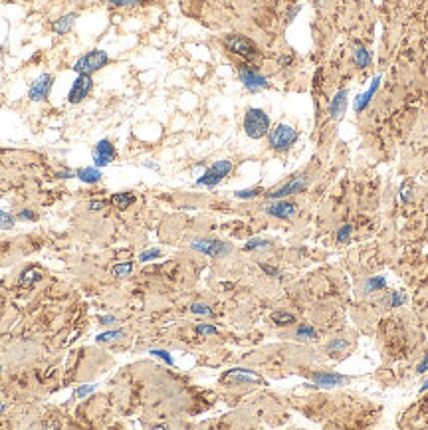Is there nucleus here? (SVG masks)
Instances as JSON below:
<instances>
[{"mask_svg":"<svg viewBox=\"0 0 428 430\" xmlns=\"http://www.w3.org/2000/svg\"><path fill=\"white\" fill-rule=\"evenodd\" d=\"M347 105H349V92L343 88V90H339V92L333 95V99H331V103H329V109H327L329 119H331V121H341L343 115H345V111H347Z\"/></svg>","mask_w":428,"mask_h":430,"instance_id":"obj_15","label":"nucleus"},{"mask_svg":"<svg viewBox=\"0 0 428 430\" xmlns=\"http://www.w3.org/2000/svg\"><path fill=\"white\" fill-rule=\"evenodd\" d=\"M238 76H240L242 86H244L248 92H252V93H258V92L270 88L268 78L262 76L256 67H252V65H248V63H244V65L238 67Z\"/></svg>","mask_w":428,"mask_h":430,"instance_id":"obj_6","label":"nucleus"},{"mask_svg":"<svg viewBox=\"0 0 428 430\" xmlns=\"http://www.w3.org/2000/svg\"><path fill=\"white\" fill-rule=\"evenodd\" d=\"M220 383L222 385H266L262 375H258L256 371H250V369H242V367L226 371L220 377Z\"/></svg>","mask_w":428,"mask_h":430,"instance_id":"obj_7","label":"nucleus"},{"mask_svg":"<svg viewBox=\"0 0 428 430\" xmlns=\"http://www.w3.org/2000/svg\"><path fill=\"white\" fill-rule=\"evenodd\" d=\"M296 212H298V204L292 200H285V198H279V200L272 202L270 206H266V214H270L274 218H281V220L292 218Z\"/></svg>","mask_w":428,"mask_h":430,"instance_id":"obj_14","label":"nucleus"},{"mask_svg":"<svg viewBox=\"0 0 428 430\" xmlns=\"http://www.w3.org/2000/svg\"><path fill=\"white\" fill-rule=\"evenodd\" d=\"M232 169H234V165H232V161H216V163H212L198 179H196V186H208V188H212V186H216L218 183H222L230 173H232Z\"/></svg>","mask_w":428,"mask_h":430,"instance_id":"obj_4","label":"nucleus"},{"mask_svg":"<svg viewBox=\"0 0 428 430\" xmlns=\"http://www.w3.org/2000/svg\"><path fill=\"white\" fill-rule=\"evenodd\" d=\"M290 61H292V58H285V56L279 58V63H290Z\"/></svg>","mask_w":428,"mask_h":430,"instance_id":"obj_47","label":"nucleus"},{"mask_svg":"<svg viewBox=\"0 0 428 430\" xmlns=\"http://www.w3.org/2000/svg\"><path fill=\"white\" fill-rule=\"evenodd\" d=\"M371 60H373V56H371V52H369L365 46H355V50H353V61L357 63V67H367V65H371Z\"/></svg>","mask_w":428,"mask_h":430,"instance_id":"obj_19","label":"nucleus"},{"mask_svg":"<svg viewBox=\"0 0 428 430\" xmlns=\"http://www.w3.org/2000/svg\"><path fill=\"white\" fill-rule=\"evenodd\" d=\"M0 371H2V369H0Z\"/></svg>","mask_w":428,"mask_h":430,"instance_id":"obj_50","label":"nucleus"},{"mask_svg":"<svg viewBox=\"0 0 428 430\" xmlns=\"http://www.w3.org/2000/svg\"><path fill=\"white\" fill-rule=\"evenodd\" d=\"M264 190L260 188V186H254V188H244V190H236L234 192V196L236 198H240V200H246V198H256V196H260Z\"/></svg>","mask_w":428,"mask_h":430,"instance_id":"obj_28","label":"nucleus"},{"mask_svg":"<svg viewBox=\"0 0 428 430\" xmlns=\"http://www.w3.org/2000/svg\"><path fill=\"white\" fill-rule=\"evenodd\" d=\"M351 234H353V226H351V224H343V226H339V230L335 232V238H337L339 242H349V240H351Z\"/></svg>","mask_w":428,"mask_h":430,"instance_id":"obj_31","label":"nucleus"},{"mask_svg":"<svg viewBox=\"0 0 428 430\" xmlns=\"http://www.w3.org/2000/svg\"><path fill=\"white\" fill-rule=\"evenodd\" d=\"M159 256H161V250L159 248H151V250H145L139 256V262H151V260H157Z\"/></svg>","mask_w":428,"mask_h":430,"instance_id":"obj_34","label":"nucleus"},{"mask_svg":"<svg viewBox=\"0 0 428 430\" xmlns=\"http://www.w3.org/2000/svg\"><path fill=\"white\" fill-rule=\"evenodd\" d=\"M99 321H101L103 325H115V323H117V317H115V315H103Z\"/></svg>","mask_w":428,"mask_h":430,"instance_id":"obj_44","label":"nucleus"},{"mask_svg":"<svg viewBox=\"0 0 428 430\" xmlns=\"http://www.w3.org/2000/svg\"><path fill=\"white\" fill-rule=\"evenodd\" d=\"M272 321L279 327H285V325H294L296 323V315L290 313V311H274L272 313Z\"/></svg>","mask_w":428,"mask_h":430,"instance_id":"obj_24","label":"nucleus"},{"mask_svg":"<svg viewBox=\"0 0 428 430\" xmlns=\"http://www.w3.org/2000/svg\"><path fill=\"white\" fill-rule=\"evenodd\" d=\"M80 18V14L78 12H69V14H65V16H61V18H58L54 24H52V32L54 34H58V36H63V34H67L71 28H74V24H76V20Z\"/></svg>","mask_w":428,"mask_h":430,"instance_id":"obj_17","label":"nucleus"},{"mask_svg":"<svg viewBox=\"0 0 428 430\" xmlns=\"http://www.w3.org/2000/svg\"><path fill=\"white\" fill-rule=\"evenodd\" d=\"M190 311L192 313H196V315H206V317H210L212 315V309H210V306H206V304H192L190 306Z\"/></svg>","mask_w":428,"mask_h":430,"instance_id":"obj_33","label":"nucleus"},{"mask_svg":"<svg viewBox=\"0 0 428 430\" xmlns=\"http://www.w3.org/2000/svg\"><path fill=\"white\" fill-rule=\"evenodd\" d=\"M224 46L228 52H232L244 60H254L258 56V46L250 38L240 36V34H228L224 38Z\"/></svg>","mask_w":428,"mask_h":430,"instance_id":"obj_5","label":"nucleus"},{"mask_svg":"<svg viewBox=\"0 0 428 430\" xmlns=\"http://www.w3.org/2000/svg\"><path fill=\"white\" fill-rule=\"evenodd\" d=\"M103 208H105V202H103V200H92V202H90V210H95V212H97V210H103Z\"/></svg>","mask_w":428,"mask_h":430,"instance_id":"obj_43","label":"nucleus"},{"mask_svg":"<svg viewBox=\"0 0 428 430\" xmlns=\"http://www.w3.org/2000/svg\"><path fill=\"white\" fill-rule=\"evenodd\" d=\"M262 270L268 274V276H274V277H279V270L277 268H272V266H266V264H262Z\"/></svg>","mask_w":428,"mask_h":430,"instance_id":"obj_40","label":"nucleus"},{"mask_svg":"<svg viewBox=\"0 0 428 430\" xmlns=\"http://www.w3.org/2000/svg\"><path fill=\"white\" fill-rule=\"evenodd\" d=\"M272 242L270 240H262V238H252L250 242H246V250H258V248H270Z\"/></svg>","mask_w":428,"mask_h":430,"instance_id":"obj_32","label":"nucleus"},{"mask_svg":"<svg viewBox=\"0 0 428 430\" xmlns=\"http://www.w3.org/2000/svg\"><path fill=\"white\" fill-rule=\"evenodd\" d=\"M270 117L260 107H248L244 113V133L250 139H264L270 133Z\"/></svg>","mask_w":428,"mask_h":430,"instance_id":"obj_1","label":"nucleus"},{"mask_svg":"<svg viewBox=\"0 0 428 430\" xmlns=\"http://www.w3.org/2000/svg\"><path fill=\"white\" fill-rule=\"evenodd\" d=\"M426 391H428V379H426V381H424V385L420 387V393H426Z\"/></svg>","mask_w":428,"mask_h":430,"instance_id":"obj_46","label":"nucleus"},{"mask_svg":"<svg viewBox=\"0 0 428 430\" xmlns=\"http://www.w3.org/2000/svg\"><path fill=\"white\" fill-rule=\"evenodd\" d=\"M2 410H4V402H0V412H2Z\"/></svg>","mask_w":428,"mask_h":430,"instance_id":"obj_49","label":"nucleus"},{"mask_svg":"<svg viewBox=\"0 0 428 430\" xmlns=\"http://www.w3.org/2000/svg\"><path fill=\"white\" fill-rule=\"evenodd\" d=\"M190 248L202 252L206 256H212V258H220L232 250V244L222 242V240H212V238H200V240L190 242Z\"/></svg>","mask_w":428,"mask_h":430,"instance_id":"obj_9","label":"nucleus"},{"mask_svg":"<svg viewBox=\"0 0 428 430\" xmlns=\"http://www.w3.org/2000/svg\"><path fill=\"white\" fill-rule=\"evenodd\" d=\"M14 224H16V216H12V214L6 212V210H0V228L8 230V228H12Z\"/></svg>","mask_w":428,"mask_h":430,"instance_id":"obj_29","label":"nucleus"},{"mask_svg":"<svg viewBox=\"0 0 428 430\" xmlns=\"http://www.w3.org/2000/svg\"><path fill=\"white\" fill-rule=\"evenodd\" d=\"M298 139H300V133L292 125H288V123H279L274 129H270V133H268L270 147L274 151H279V153L292 149Z\"/></svg>","mask_w":428,"mask_h":430,"instance_id":"obj_2","label":"nucleus"},{"mask_svg":"<svg viewBox=\"0 0 428 430\" xmlns=\"http://www.w3.org/2000/svg\"><path fill=\"white\" fill-rule=\"evenodd\" d=\"M307 184H309V177H307V175H298V177H294L292 181H288L285 184H281L279 188H275V190H270V192H266V196H268L270 200H279V198H288V196H292V194L304 192V190L307 188Z\"/></svg>","mask_w":428,"mask_h":430,"instance_id":"obj_8","label":"nucleus"},{"mask_svg":"<svg viewBox=\"0 0 428 430\" xmlns=\"http://www.w3.org/2000/svg\"><path fill=\"white\" fill-rule=\"evenodd\" d=\"M52 86H54V76H52V74H40V76L32 82V86H30V90H28V97H30L32 101H46V99L50 97Z\"/></svg>","mask_w":428,"mask_h":430,"instance_id":"obj_11","label":"nucleus"},{"mask_svg":"<svg viewBox=\"0 0 428 430\" xmlns=\"http://www.w3.org/2000/svg\"><path fill=\"white\" fill-rule=\"evenodd\" d=\"M428 371V351L424 353V357H422V361L418 363V367H416V373L418 375H422V373H426Z\"/></svg>","mask_w":428,"mask_h":430,"instance_id":"obj_39","label":"nucleus"},{"mask_svg":"<svg viewBox=\"0 0 428 430\" xmlns=\"http://www.w3.org/2000/svg\"><path fill=\"white\" fill-rule=\"evenodd\" d=\"M296 337H298V339H304V341H313V339L319 337V333H317V329H315L313 325L302 323V325H298V329H296Z\"/></svg>","mask_w":428,"mask_h":430,"instance_id":"obj_22","label":"nucleus"},{"mask_svg":"<svg viewBox=\"0 0 428 430\" xmlns=\"http://www.w3.org/2000/svg\"><path fill=\"white\" fill-rule=\"evenodd\" d=\"M300 10H302V6H294V8H290V12H288V22H292V20L298 16Z\"/></svg>","mask_w":428,"mask_h":430,"instance_id":"obj_45","label":"nucleus"},{"mask_svg":"<svg viewBox=\"0 0 428 430\" xmlns=\"http://www.w3.org/2000/svg\"><path fill=\"white\" fill-rule=\"evenodd\" d=\"M385 288H387V279L383 276H373V277H369L365 281V290L367 292H381Z\"/></svg>","mask_w":428,"mask_h":430,"instance_id":"obj_25","label":"nucleus"},{"mask_svg":"<svg viewBox=\"0 0 428 430\" xmlns=\"http://www.w3.org/2000/svg\"><path fill=\"white\" fill-rule=\"evenodd\" d=\"M133 202H135V196H133L131 192H115V194L111 196V204H113L115 208H119V210L129 208Z\"/></svg>","mask_w":428,"mask_h":430,"instance_id":"obj_21","label":"nucleus"},{"mask_svg":"<svg viewBox=\"0 0 428 430\" xmlns=\"http://www.w3.org/2000/svg\"><path fill=\"white\" fill-rule=\"evenodd\" d=\"M42 279V272L38 268H26L22 274H20V285L22 288H32L36 281Z\"/></svg>","mask_w":428,"mask_h":430,"instance_id":"obj_20","label":"nucleus"},{"mask_svg":"<svg viewBox=\"0 0 428 430\" xmlns=\"http://www.w3.org/2000/svg\"><path fill=\"white\" fill-rule=\"evenodd\" d=\"M121 337H125V333L121 329H107L105 333L97 335V341L99 343H109V341H115V339H121Z\"/></svg>","mask_w":428,"mask_h":430,"instance_id":"obj_27","label":"nucleus"},{"mask_svg":"<svg viewBox=\"0 0 428 430\" xmlns=\"http://www.w3.org/2000/svg\"><path fill=\"white\" fill-rule=\"evenodd\" d=\"M398 198H400V202H408V198H410V188H408V184L400 188V196H398Z\"/></svg>","mask_w":428,"mask_h":430,"instance_id":"obj_42","label":"nucleus"},{"mask_svg":"<svg viewBox=\"0 0 428 430\" xmlns=\"http://www.w3.org/2000/svg\"><path fill=\"white\" fill-rule=\"evenodd\" d=\"M95 387H80L78 391H76V395L74 397H78V399H82V397H86V395H90L92 391H93Z\"/></svg>","mask_w":428,"mask_h":430,"instance_id":"obj_41","label":"nucleus"},{"mask_svg":"<svg viewBox=\"0 0 428 430\" xmlns=\"http://www.w3.org/2000/svg\"><path fill=\"white\" fill-rule=\"evenodd\" d=\"M76 177L82 181V183H86V184H95V183H99L101 181V171H99V167H80L78 171H76Z\"/></svg>","mask_w":428,"mask_h":430,"instance_id":"obj_18","label":"nucleus"},{"mask_svg":"<svg viewBox=\"0 0 428 430\" xmlns=\"http://www.w3.org/2000/svg\"><path fill=\"white\" fill-rule=\"evenodd\" d=\"M379 84H381V76H377V78H373V82H371V86H369V90L365 92V93H361L359 97H355V111L357 113H361V111H365L367 109V105L371 103V99H373V95L377 93V90H379Z\"/></svg>","mask_w":428,"mask_h":430,"instance_id":"obj_16","label":"nucleus"},{"mask_svg":"<svg viewBox=\"0 0 428 430\" xmlns=\"http://www.w3.org/2000/svg\"><path fill=\"white\" fill-rule=\"evenodd\" d=\"M385 304L387 306H391V307H398V306H402V304H406V294L400 290H395V292H391V294H387V298H385Z\"/></svg>","mask_w":428,"mask_h":430,"instance_id":"obj_26","label":"nucleus"},{"mask_svg":"<svg viewBox=\"0 0 428 430\" xmlns=\"http://www.w3.org/2000/svg\"><path fill=\"white\" fill-rule=\"evenodd\" d=\"M92 90H93V80H92V76L78 74L76 82L71 84V90H69V93H67V101H69V103H82V101L90 95Z\"/></svg>","mask_w":428,"mask_h":430,"instance_id":"obj_10","label":"nucleus"},{"mask_svg":"<svg viewBox=\"0 0 428 430\" xmlns=\"http://www.w3.org/2000/svg\"><path fill=\"white\" fill-rule=\"evenodd\" d=\"M198 335H204V337H208V335H216L218 333V329L214 327V325H208V323H202V325H196V329H194Z\"/></svg>","mask_w":428,"mask_h":430,"instance_id":"obj_35","label":"nucleus"},{"mask_svg":"<svg viewBox=\"0 0 428 430\" xmlns=\"http://www.w3.org/2000/svg\"><path fill=\"white\" fill-rule=\"evenodd\" d=\"M18 218H20V220H36L38 214H36L34 210H26V208H24V210L18 212Z\"/></svg>","mask_w":428,"mask_h":430,"instance_id":"obj_38","label":"nucleus"},{"mask_svg":"<svg viewBox=\"0 0 428 430\" xmlns=\"http://www.w3.org/2000/svg\"><path fill=\"white\" fill-rule=\"evenodd\" d=\"M151 355L159 357V359H163L167 365H175V359L171 357V353H167L165 349H151Z\"/></svg>","mask_w":428,"mask_h":430,"instance_id":"obj_36","label":"nucleus"},{"mask_svg":"<svg viewBox=\"0 0 428 430\" xmlns=\"http://www.w3.org/2000/svg\"><path fill=\"white\" fill-rule=\"evenodd\" d=\"M111 6H135V4H143L145 0H107Z\"/></svg>","mask_w":428,"mask_h":430,"instance_id":"obj_37","label":"nucleus"},{"mask_svg":"<svg viewBox=\"0 0 428 430\" xmlns=\"http://www.w3.org/2000/svg\"><path fill=\"white\" fill-rule=\"evenodd\" d=\"M347 349H349V341L343 339V337H335V339H331V341L327 343V353H329V357H335V355H339V353H343V351H347Z\"/></svg>","mask_w":428,"mask_h":430,"instance_id":"obj_23","label":"nucleus"},{"mask_svg":"<svg viewBox=\"0 0 428 430\" xmlns=\"http://www.w3.org/2000/svg\"><path fill=\"white\" fill-rule=\"evenodd\" d=\"M115 157H117V151L109 139H101L93 147V165L95 167H107L115 161Z\"/></svg>","mask_w":428,"mask_h":430,"instance_id":"obj_13","label":"nucleus"},{"mask_svg":"<svg viewBox=\"0 0 428 430\" xmlns=\"http://www.w3.org/2000/svg\"><path fill=\"white\" fill-rule=\"evenodd\" d=\"M109 63V56L107 52L103 50H92L84 56H80L74 63V71H78V74H86V76H92L95 74V71H99L101 67H105Z\"/></svg>","mask_w":428,"mask_h":430,"instance_id":"obj_3","label":"nucleus"},{"mask_svg":"<svg viewBox=\"0 0 428 430\" xmlns=\"http://www.w3.org/2000/svg\"><path fill=\"white\" fill-rule=\"evenodd\" d=\"M113 276L115 277H125V276H129L131 272H133V264L131 262H125V264H117V266H113Z\"/></svg>","mask_w":428,"mask_h":430,"instance_id":"obj_30","label":"nucleus"},{"mask_svg":"<svg viewBox=\"0 0 428 430\" xmlns=\"http://www.w3.org/2000/svg\"><path fill=\"white\" fill-rule=\"evenodd\" d=\"M311 381L315 383L313 387L317 389H335V387H343L347 383H351L349 375H341V373H329V371H319L311 375Z\"/></svg>","mask_w":428,"mask_h":430,"instance_id":"obj_12","label":"nucleus"},{"mask_svg":"<svg viewBox=\"0 0 428 430\" xmlns=\"http://www.w3.org/2000/svg\"><path fill=\"white\" fill-rule=\"evenodd\" d=\"M145 167H149V169H155V171H157V169H159V167H157V165H155V163H145Z\"/></svg>","mask_w":428,"mask_h":430,"instance_id":"obj_48","label":"nucleus"}]
</instances>
